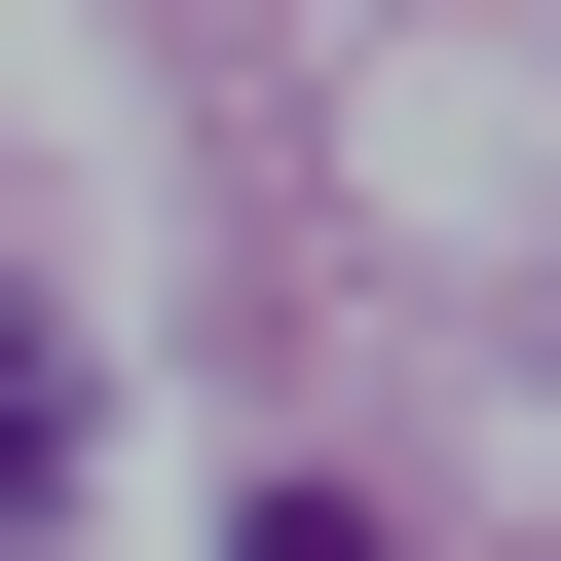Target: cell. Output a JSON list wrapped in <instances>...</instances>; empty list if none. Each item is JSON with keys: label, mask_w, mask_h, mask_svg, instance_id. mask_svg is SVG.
<instances>
[{"label": "cell", "mask_w": 561, "mask_h": 561, "mask_svg": "<svg viewBox=\"0 0 561 561\" xmlns=\"http://www.w3.org/2000/svg\"><path fill=\"white\" fill-rule=\"evenodd\" d=\"M38 486H76V337L0 300V561H38Z\"/></svg>", "instance_id": "6da1fadb"}, {"label": "cell", "mask_w": 561, "mask_h": 561, "mask_svg": "<svg viewBox=\"0 0 561 561\" xmlns=\"http://www.w3.org/2000/svg\"><path fill=\"white\" fill-rule=\"evenodd\" d=\"M225 561H375V524H337V486H262V524H225Z\"/></svg>", "instance_id": "7a4b0ae2"}]
</instances>
